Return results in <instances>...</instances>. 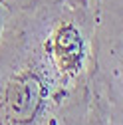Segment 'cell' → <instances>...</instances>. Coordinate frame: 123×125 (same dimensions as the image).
Wrapping results in <instances>:
<instances>
[{
  "label": "cell",
  "instance_id": "cell-1",
  "mask_svg": "<svg viewBox=\"0 0 123 125\" xmlns=\"http://www.w3.org/2000/svg\"><path fill=\"white\" fill-rule=\"evenodd\" d=\"M97 0L18 8L0 36V125H85L95 80Z\"/></svg>",
  "mask_w": 123,
  "mask_h": 125
},
{
  "label": "cell",
  "instance_id": "cell-2",
  "mask_svg": "<svg viewBox=\"0 0 123 125\" xmlns=\"http://www.w3.org/2000/svg\"><path fill=\"white\" fill-rule=\"evenodd\" d=\"M95 75L109 99L113 125H123V0H97Z\"/></svg>",
  "mask_w": 123,
  "mask_h": 125
},
{
  "label": "cell",
  "instance_id": "cell-3",
  "mask_svg": "<svg viewBox=\"0 0 123 125\" xmlns=\"http://www.w3.org/2000/svg\"><path fill=\"white\" fill-rule=\"evenodd\" d=\"M85 125H113L111 105H109V99H107L105 89L101 87L97 75L93 80V87H91V99H89Z\"/></svg>",
  "mask_w": 123,
  "mask_h": 125
},
{
  "label": "cell",
  "instance_id": "cell-4",
  "mask_svg": "<svg viewBox=\"0 0 123 125\" xmlns=\"http://www.w3.org/2000/svg\"><path fill=\"white\" fill-rule=\"evenodd\" d=\"M12 8L10 6H6L2 0H0V36H2V32H4V28H6V24H8V20H10V16H12Z\"/></svg>",
  "mask_w": 123,
  "mask_h": 125
},
{
  "label": "cell",
  "instance_id": "cell-5",
  "mask_svg": "<svg viewBox=\"0 0 123 125\" xmlns=\"http://www.w3.org/2000/svg\"><path fill=\"white\" fill-rule=\"evenodd\" d=\"M6 6H10L12 10H18V8H26V6H32L36 2H42V0H2Z\"/></svg>",
  "mask_w": 123,
  "mask_h": 125
}]
</instances>
